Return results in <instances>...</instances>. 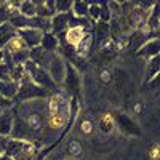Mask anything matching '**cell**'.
I'll return each instance as SVG.
<instances>
[{"mask_svg":"<svg viewBox=\"0 0 160 160\" xmlns=\"http://www.w3.org/2000/svg\"><path fill=\"white\" fill-rule=\"evenodd\" d=\"M158 71H160L158 56H154V58H151V61L148 62V72H146V80H144V83H149L151 80H154V78L158 75Z\"/></svg>","mask_w":160,"mask_h":160,"instance_id":"cell-11","label":"cell"},{"mask_svg":"<svg viewBox=\"0 0 160 160\" xmlns=\"http://www.w3.org/2000/svg\"><path fill=\"white\" fill-rule=\"evenodd\" d=\"M95 31H96V38H98V40H96V43H102L104 40H108V38H109V32H111L109 24L98 21V24L95 26Z\"/></svg>","mask_w":160,"mask_h":160,"instance_id":"cell-14","label":"cell"},{"mask_svg":"<svg viewBox=\"0 0 160 160\" xmlns=\"http://www.w3.org/2000/svg\"><path fill=\"white\" fill-rule=\"evenodd\" d=\"M55 10L56 13H71L72 10V2H55Z\"/></svg>","mask_w":160,"mask_h":160,"instance_id":"cell-18","label":"cell"},{"mask_svg":"<svg viewBox=\"0 0 160 160\" xmlns=\"http://www.w3.org/2000/svg\"><path fill=\"white\" fill-rule=\"evenodd\" d=\"M24 71H26V75H28L35 85L45 88L47 91L51 93L53 90H56V88H58L56 82L48 75V72H47L43 68H40L38 64L32 62L31 59H29L28 62H24Z\"/></svg>","mask_w":160,"mask_h":160,"instance_id":"cell-1","label":"cell"},{"mask_svg":"<svg viewBox=\"0 0 160 160\" xmlns=\"http://www.w3.org/2000/svg\"><path fill=\"white\" fill-rule=\"evenodd\" d=\"M158 50H160V42H158V38H152V40H148L138 51H136V55L141 56V58H154V56H158Z\"/></svg>","mask_w":160,"mask_h":160,"instance_id":"cell-7","label":"cell"},{"mask_svg":"<svg viewBox=\"0 0 160 160\" xmlns=\"http://www.w3.org/2000/svg\"><path fill=\"white\" fill-rule=\"evenodd\" d=\"M158 22H160L158 3H154V10L148 15V19H146V26H148L149 31H157V29H158Z\"/></svg>","mask_w":160,"mask_h":160,"instance_id":"cell-12","label":"cell"},{"mask_svg":"<svg viewBox=\"0 0 160 160\" xmlns=\"http://www.w3.org/2000/svg\"><path fill=\"white\" fill-rule=\"evenodd\" d=\"M18 88L19 83L13 82V80H8V82H0V96H3L5 99L13 101L18 95Z\"/></svg>","mask_w":160,"mask_h":160,"instance_id":"cell-8","label":"cell"},{"mask_svg":"<svg viewBox=\"0 0 160 160\" xmlns=\"http://www.w3.org/2000/svg\"><path fill=\"white\" fill-rule=\"evenodd\" d=\"M18 13H19V15H22V16H26V18H34L35 13H37L35 2H21Z\"/></svg>","mask_w":160,"mask_h":160,"instance_id":"cell-16","label":"cell"},{"mask_svg":"<svg viewBox=\"0 0 160 160\" xmlns=\"http://www.w3.org/2000/svg\"><path fill=\"white\" fill-rule=\"evenodd\" d=\"M3 62V50H0V64Z\"/></svg>","mask_w":160,"mask_h":160,"instance_id":"cell-22","label":"cell"},{"mask_svg":"<svg viewBox=\"0 0 160 160\" xmlns=\"http://www.w3.org/2000/svg\"><path fill=\"white\" fill-rule=\"evenodd\" d=\"M3 139H5V138H3V136H0V142H2V141H3Z\"/></svg>","mask_w":160,"mask_h":160,"instance_id":"cell-23","label":"cell"},{"mask_svg":"<svg viewBox=\"0 0 160 160\" xmlns=\"http://www.w3.org/2000/svg\"><path fill=\"white\" fill-rule=\"evenodd\" d=\"M22 50H29L28 47L24 45V42L16 35V37H13L10 42L5 45V48H3V51H7V53H10V55H13V53H18V51H22Z\"/></svg>","mask_w":160,"mask_h":160,"instance_id":"cell-13","label":"cell"},{"mask_svg":"<svg viewBox=\"0 0 160 160\" xmlns=\"http://www.w3.org/2000/svg\"><path fill=\"white\" fill-rule=\"evenodd\" d=\"M72 13H56L55 16L50 19V32L53 35H59L69 29V19Z\"/></svg>","mask_w":160,"mask_h":160,"instance_id":"cell-4","label":"cell"},{"mask_svg":"<svg viewBox=\"0 0 160 160\" xmlns=\"http://www.w3.org/2000/svg\"><path fill=\"white\" fill-rule=\"evenodd\" d=\"M50 96V91H47L45 88L35 85L32 80L24 75L22 80L19 82V88H18V95H16V101H29V99H45Z\"/></svg>","mask_w":160,"mask_h":160,"instance_id":"cell-2","label":"cell"},{"mask_svg":"<svg viewBox=\"0 0 160 160\" xmlns=\"http://www.w3.org/2000/svg\"><path fill=\"white\" fill-rule=\"evenodd\" d=\"M111 18H112V11L109 10V5L106 3V2H101V3H99V19H98V21L109 24Z\"/></svg>","mask_w":160,"mask_h":160,"instance_id":"cell-17","label":"cell"},{"mask_svg":"<svg viewBox=\"0 0 160 160\" xmlns=\"http://www.w3.org/2000/svg\"><path fill=\"white\" fill-rule=\"evenodd\" d=\"M13 37H16V29L10 22L0 24V50H3L5 45L10 42Z\"/></svg>","mask_w":160,"mask_h":160,"instance_id":"cell-9","label":"cell"},{"mask_svg":"<svg viewBox=\"0 0 160 160\" xmlns=\"http://www.w3.org/2000/svg\"><path fill=\"white\" fill-rule=\"evenodd\" d=\"M16 35L22 40L24 45L28 47L29 50H32V48L40 47L43 32L42 31H37V29H21V31H16Z\"/></svg>","mask_w":160,"mask_h":160,"instance_id":"cell-3","label":"cell"},{"mask_svg":"<svg viewBox=\"0 0 160 160\" xmlns=\"http://www.w3.org/2000/svg\"><path fill=\"white\" fill-rule=\"evenodd\" d=\"M88 18H91V21L99 19V3H90L88 5Z\"/></svg>","mask_w":160,"mask_h":160,"instance_id":"cell-19","label":"cell"},{"mask_svg":"<svg viewBox=\"0 0 160 160\" xmlns=\"http://www.w3.org/2000/svg\"><path fill=\"white\" fill-rule=\"evenodd\" d=\"M11 106H13V101L5 99L3 96H0V109H10Z\"/></svg>","mask_w":160,"mask_h":160,"instance_id":"cell-20","label":"cell"},{"mask_svg":"<svg viewBox=\"0 0 160 160\" xmlns=\"http://www.w3.org/2000/svg\"><path fill=\"white\" fill-rule=\"evenodd\" d=\"M62 82H64V88L66 91H72L74 95L78 91V85H80V78H78V72L75 68H72V66L68 62L66 64V72H64V78H62Z\"/></svg>","mask_w":160,"mask_h":160,"instance_id":"cell-5","label":"cell"},{"mask_svg":"<svg viewBox=\"0 0 160 160\" xmlns=\"http://www.w3.org/2000/svg\"><path fill=\"white\" fill-rule=\"evenodd\" d=\"M0 7H2V3H0Z\"/></svg>","mask_w":160,"mask_h":160,"instance_id":"cell-25","label":"cell"},{"mask_svg":"<svg viewBox=\"0 0 160 160\" xmlns=\"http://www.w3.org/2000/svg\"><path fill=\"white\" fill-rule=\"evenodd\" d=\"M0 155H2V148H0Z\"/></svg>","mask_w":160,"mask_h":160,"instance_id":"cell-24","label":"cell"},{"mask_svg":"<svg viewBox=\"0 0 160 160\" xmlns=\"http://www.w3.org/2000/svg\"><path fill=\"white\" fill-rule=\"evenodd\" d=\"M115 122L120 127V130H123L125 133H128V135H133V136H139L141 135L139 127L133 122L127 114H120V112L115 114Z\"/></svg>","mask_w":160,"mask_h":160,"instance_id":"cell-6","label":"cell"},{"mask_svg":"<svg viewBox=\"0 0 160 160\" xmlns=\"http://www.w3.org/2000/svg\"><path fill=\"white\" fill-rule=\"evenodd\" d=\"M0 160H15V158H13V157H8V155H0Z\"/></svg>","mask_w":160,"mask_h":160,"instance_id":"cell-21","label":"cell"},{"mask_svg":"<svg viewBox=\"0 0 160 160\" xmlns=\"http://www.w3.org/2000/svg\"><path fill=\"white\" fill-rule=\"evenodd\" d=\"M58 45H59V42H58V37H56V35H53L51 32L43 34L42 42H40V47H42L45 51L55 53V50H58Z\"/></svg>","mask_w":160,"mask_h":160,"instance_id":"cell-10","label":"cell"},{"mask_svg":"<svg viewBox=\"0 0 160 160\" xmlns=\"http://www.w3.org/2000/svg\"><path fill=\"white\" fill-rule=\"evenodd\" d=\"M88 2H72L71 13L75 18H88Z\"/></svg>","mask_w":160,"mask_h":160,"instance_id":"cell-15","label":"cell"}]
</instances>
